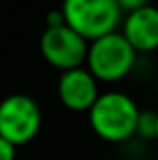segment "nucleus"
I'll return each instance as SVG.
<instances>
[{"label":"nucleus","mask_w":158,"mask_h":160,"mask_svg":"<svg viewBox=\"0 0 158 160\" xmlns=\"http://www.w3.org/2000/svg\"><path fill=\"white\" fill-rule=\"evenodd\" d=\"M138 104L121 91H106L97 97L89 108V125L93 132L106 142H125L136 134Z\"/></svg>","instance_id":"obj_1"},{"label":"nucleus","mask_w":158,"mask_h":160,"mask_svg":"<svg viewBox=\"0 0 158 160\" xmlns=\"http://www.w3.org/2000/svg\"><path fill=\"white\" fill-rule=\"evenodd\" d=\"M121 34L136 52H151L158 48V8L153 4L126 13Z\"/></svg>","instance_id":"obj_7"},{"label":"nucleus","mask_w":158,"mask_h":160,"mask_svg":"<svg viewBox=\"0 0 158 160\" xmlns=\"http://www.w3.org/2000/svg\"><path fill=\"white\" fill-rule=\"evenodd\" d=\"M97 82L99 80L87 71V67L63 71L58 80V97L62 104L73 112H89L101 95Z\"/></svg>","instance_id":"obj_6"},{"label":"nucleus","mask_w":158,"mask_h":160,"mask_svg":"<svg viewBox=\"0 0 158 160\" xmlns=\"http://www.w3.org/2000/svg\"><path fill=\"white\" fill-rule=\"evenodd\" d=\"M156 93H158V80H156Z\"/></svg>","instance_id":"obj_13"},{"label":"nucleus","mask_w":158,"mask_h":160,"mask_svg":"<svg viewBox=\"0 0 158 160\" xmlns=\"http://www.w3.org/2000/svg\"><path fill=\"white\" fill-rule=\"evenodd\" d=\"M155 138L158 140V114H156V130H155Z\"/></svg>","instance_id":"obj_12"},{"label":"nucleus","mask_w":158,"mask_h":160,"mask_svg":"<svg viewBox=\"0 0 158 160\" xmlns=\"http://www.w3.org/2000/svg\"><path fill=\"white\" fill-rule=\"evenodd\" d=\"M45 22H47V28H56V26L65 24V17H63L62 9H52V11H48V13H47Z\"/></svg>","instance_id":"obj_11"},{"label":"nucleus","mask_w":158,"mask_h":160,"mask_svg":"<svg viewBox=\"0 0 158 160\" xmlns=\"http://www.w3.org/2000/svg\"><path fill=\"white\" fill-rule=\"evenodd\" d=\"M134 63L136 50L117 30L89 41L86 65L97 80L117 82L130 75Z\"/></svg>","instance_id":"obj_2"},{"label":"nucleus","mask_w":158,"mask_h":160,"mask_svg":"<svg viewBox=\"0 0 158 160\" xmlns=\"http://www.w3.org/2000/svg\"><path fill=\"white\" fill-rule=\"evenodd\" d=\"M89 41L67 24L45 28L39 39V50L47 63L63 71L77 69L86 63Z\"/></svg>","instance_id":"obj_5"},{"label":"nucleus","mask_w":158,"mask_h":160,"mask_svg":"<svg viewBox=\"0 0 158 160\" xmlns=\"http://www.w3.org/2000/svg\"><path fill=\"white\" fill-rule=\"evenodd\" d=\"M39 104L22 93L7 95L0 101V136L15 147L32 142L41 128Z\"/></svg>","instance_id":"obj_4"},{"label":"nucleus","mask_w":158,"mask_h":160,"mask_svg":"<svg viewBox=\"0 0 158 160\" xmlns=\"http://www.w3.org/2000/svg\"><path fill=\"white\" fill-rule=\"evenodd\" d=\"M60 9L65 24L87 41L116 32L123 15L117 0H63Z\"/></svg>","instance_id":"obj_3"},{"label":"nucleus","mask_w":158,"mask_h":160,"mask_svg":"<svg viewBox=\"0 0 158 160\" xmlns=\"http://www.w3.org/2000/svg\"><path fill=\"white\" fill-rule=\"evenodd\" d=\"M15 151L17 147L0 136V160H15Z\"/></svg>","instance_id":"obj_10"},{"label":"nucleus","mask_w":158,"mask_h":160,"mask_svg":"<svg viewBox=\"0 0 158 160\" xmlns=\"http://www.w3.org/2000/svg\"><path fill=\"white\" fill-rule=\"evenodd\" d=\"M117 4H119V8H121V11L130 13V11H136V9H140V8L149 6L151 0H117Z\"/></svg>","instance_id":"obj_9"},{"label":"nucleus","mask_w":158,"mask_h":160,"mask_svg":"<svg viewBox=\"0 0 158 160\" xmlns=\"http://www.w3.org/2000/svg\"><path fill=\"white\" fill-rule=\"evenodd\" d=\"M155 130H156V114L149 112V110L147 112H140L136 134H140L143 138H155Z\"/></svg>","instance_id":"obj_8"}]
</instances>
